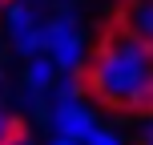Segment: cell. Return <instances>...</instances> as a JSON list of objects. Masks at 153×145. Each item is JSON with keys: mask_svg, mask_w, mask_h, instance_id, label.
Wrapping results in <instances>:
<instances>
[{"mask_svg": "<svg viewBox=\"0 0 153 145\" xmlns=\"http://www.w3.org/2000/svg\"><path fill=\"white\" fill-rule=\"evenodd\" d=\"M56 77H61V69L53 65V57H48V53L32 57V61L24 65V85H28V93H53Z\"/></svg>", "mask_w": 153, "mask_h": 145, "instance_id": "obj_6", "label": "cell"}, {"mask_svg": "<svg viewBox=\"0 0 153 145\" xmlns=\"http://www.w3.org/2000/svg\"><path fill=\"white\" fill-rule=\"evenodd\" d=\"M141 145H153V121L145 125V129H141Z\"/></svg>", "mask_w": 153, "mask_h": 145, "instance_id": "obj_14", "label": "cell"}, {"mask_svg": "<svg viewBox=\"0 0 153 145\" xmlns=\"http://www.w3.org/2000/svg\"><path fill=\"white\" fill-rule=\"evenodd\" d=\"M12 125H16V121L4 113V109H0V145H8V137H12Z\"/></svg>", "mask_w": 153, "mask_h": 145, "instance_id": "obj_12", "label": "cell"}, {"mask_svg": "<svg viewBox=\"0 0 153 145\" xmlns=\"http://www.w3.org/2000/svg\"><path fill=\"white\" fill-rule=\"evenodd\" d=\"M4 8H8V0H0V12H4Z\"/></svg>", "mask_w": 153, "mask_h": 145, "instance_id": "obj_15", "label": "cell"}, {"mask_svg": "<svg viewBox=\"0 0 153 145\" xmlns=\"http://www.w3.org/2000/svg\"><path fill=\"white\" fill-rule=\"evenodd\" d=\"M97 125H101L97 113H93V105H85V101H65L53 113V133H65V137H76V141H85Z\"/></svg>", "mask_w": 153, "mask_h": 145, "instance_id": "obj_3", "label": "cell"}, {"mask_svg": "<svg viewBox=\"0 0 153 145\" xmlns=\"http://www.w3.org/2000/svg\"><path fill=\"white\" fill-rule=\"evenodd\" d=\"M12 48H16V57H24V61H32V57L48 53V32H45V24H36V28H32L28 36H20Z\"/></svg>", "mask_w": 153, "mask_h": 145, "instance_id": "obj_9", "label": "cell"}, {"mask_svg": "<svg viewBox=\"0 0 153 145\" xmlns=\"http://www.w3.org/2000/svg\"><path fill=\"white\" fill-rule=\"evenodd\" d=\"M0 85H4V73H0Z\"/></svg>", "mask_w": 153, "mask_h": 145, "instance_id": "obj_17", "label": "cell"}, {"mask_svg": "<svg viewBox=\"0 0 153 145\" xmlns=\"http://www.w3.org/2000/svg\"><path fill=\"white\" fill-rule=\"evenodd\" d=\"M89 93L109 109H153V57L137 36L113 28L97 45L89 69H85Z\"/></svg>", "mask_w": 153, "mask_h": 145, "instance_id": "obj_1", "label": "cell"}, {"mask_svg": "<svg viewBox=\"0 0 153 145\" xmlns=\"http://www.w3.org/2000/svg\"><path fill=\"white\" fill-rule=\"evenodd\" d=\"M36 8L28 4V0H8V8H4V32H8V40H20V36H28L32 28H36Z\"/></svg>", "mask_w": 153, "mask_h": 145, "instance_id": "obj_5", "label": "cell"}, {"mask_svg": "<svg viewBox=\"0 0 153 145\" xmlns=\"http://www.w3.org/2000/svg\"><path fill=\"white\" fill-rule=\"evenodd\" d=\"M8 145H36V141H32V137H28V129L16 121V125H12V137H8Z\"/></svg>", "mask_w": 153, "mask_h": 145, "instance_id": "obj_11", "label": "cell"}, {"mask_svg": "<svg viewBox=\"0 0 153 145\" xmlns=\"http://www.w3.org/2000/svg\"><path fill=\"white\" fill-rule=\"evenodd\" d=\"M24 105H28V117L36 125H45V129H53V93H28L24 97Z\"/></svg>", "mask_w": 153, "mask_h": 145, "instance_id": "obj_8", "label": "cell"}, {"mask_svg": "<svg viewBox=\"0 0 153 145\" xmlns=\"http://www.w3.org/2000/svg\"><path fill=\"white\" fill-rule=\"evenodd\" d=\"M48 32V57L61 73H81L85 69V36L76 28V12L69 4H61V12L45 20Z\"/></svg>", "mask_w": 153, "mask_h": 145, "instance_id": "obj_2", "label": "cell"}, {"mask_svg": "<svg viewBox=\"0 0 153 145\" xmlns=\"http://www.w3.org/2000/svg\"><path fill=\"white\" fill-rule=\"evenodd\" d=\"M85 145H125V141L117 137L113 129H105V125H97V129H93L89 137H85Z\"/></svg>", "mask_w": 153, "mask_h": 145, "instance_id": "obj_10", "label": "cell"}, {"mask_svg": "<svg viewBox=\"0 0 153 145\" xmlns=\"http://www.w3.org/2000/svg\"><path fill=\"white\" fill-rule=\"evenodd\" d=\"M48 145H85V141H76V137H65V133H56V137H48Z\"/></svg>", "mask_w": 153, "mask_h": 145, "instance_id": "obj_13", "label": "cell"}, {"mask_svg": "<svg viewBox=\"0 0 153 145\" xmlns=\"http://www.w3.org/2000/svg\"><path fill=\"white\" fill-rule=\"evenodd\" d=\"M117 28H125L129 36H137L141 45H149L153 40V0H129V4L121 8V24Z\"/></svg>", "mask_w": 153, "mask_h": 145, "instance_id": "obj_4", "label": "cell"}, {"mask_svg": "<svg viewBox=\"0 0 153 145\" xmlns=\"http://www.w3.org/2000/svg\"><path fill=\"white\" fill-rule=\"evenodd\" d=\"M85 73H61L53 85V101L56 105H65V101H85Z\"/></svg>", "mask_w": 153, "mask_h": 145, "instance_id": "obj_7", "label": "cell"}, {"mask_svg": "<svg viewBox=\"0 0 153 145\" xmlns=\"http://www.w3.org/2000/svg\"><path fill=\"white\" fill-rule=\"evenodd\" d=\"M145 48H149V57H153V40H149V45H145Z\"/></svg>", "mask_w": 153, "mask_h": 145, "instance_id": "obj_16", "label": "cell"}]
</instances>
